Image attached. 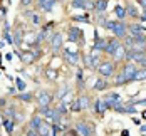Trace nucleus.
I'll use <instances>...</instances> for the list:
<instances>
[{
    "label": "nucleus",
    "mask_w": 146,
    "mask_h": 136,
    "mask_svg": "<svg viewBox=\"0 0 146 136\" xmlns=\"http://www.w3.org/2000/svg\"><path fill=\"white\" fill-rule=\"evenodd\" d=\"M136 66L133 64V62H128L126 66H124V69L121 71V74H123V77H124V81L126 82H129V81H134V77H136Z\"/></svg>",
    "instance_id": "f257e3e1"
},
{
    "label": "nucleus",
    "mask_w": 146,
    "mask_h": 136,
    "mask_svg": "<svg viewBox=\"0 0 146 136\" xmlns=\"http://www.w3.org/2000/svg\"><path fill=\"white\" fill-rule=\"evenodd\" d=\"M98 71H99V74L102 77H109V76H113V72H114V64L113 62H101L98 66Z\"/></svg>",
    "instance_id": "f03ea898"
},
{
    "label": "nucleus",
    "mask_w": 146,
    "mask_h": 136,
    "mask_svg": "<svg viewBox=\"0 0 146 136\" xmlns=\"http://www.w3.org/2000/svg\"><path fill=\"white\" fill-rule=\"evenodd\" d=\"M88 107H89V98L88 96H81V98H77V99L74 101L72 111L74 113H77V111H81V109H88Z\"/></svg>",
    "instance_id": "7ed1b4c3"
},
{
    "label": "nucleus",
    "mask_w": 146,
    "mask_h": 136,
    "mask_svg": "<svg viewBox=\"0 0 146 136\" xmlns=\"http://www.w3.org/2000/svg\"><path fill=\"white\" fill-rule=\"evenodd\" d=\"M126 30H128V25H126L123 20H114L113 32H114L116 37H126Z\"/></svg>",
    "instance_id": "20e7f679"
},
{
    "label": "nucleus",
    "mask_w": 146,
    "mask_h": 136,
    "mask_svg": "<svg viewBox=\"0 0 146 136\" xmlns=\"http://www.w3.org/2000/svg\"><path fill=\"white\" fill-rule=\"evenodd\" d=\"M67 40H71V42H81V45L84 44V39H82V32L77 29V27H71L69 29V35H67Z\"/></svg>",
    "instance_id": "39448f33"
},
{
    "label": "nucleus",
    "mask_w": 146,
    "mask_h": 136,
    "mask_svg": "<svg viewBox=\"0 0 146 136\" xmlns=\"http://www.w3.org/2000/svg\"><path fill=\"white\" fill-rule=\"evenodd\" d=\"M37 101H39V106H40V107H49L50 101H52V96H50V92H47V91H40L39 96H37Z\"/></svg>",
    "instance_id": "423d86ee"
},
{
    "label": "nucleus",
    "mask_w": 146,
    "mask_h": 136,
    "mask_svg": "<svg viewBox=\"0 0 146 136\" xmlns=\"http://www.w3.org/2000/svg\"><path fill=\"white\" fill-rule=\"evenodd\" d=\"M102 101L106 103L108 107H111V106L114 107V106H117L119 103H121V96H119L117 92H111V94H108V96H106V99H102Z\"/></svg>",
    "instance_id": "0eeeda50"
},
{
    "label": "nucleus",
    "mask_w": 146,
    "mask_h": 136,
    "mask_svg": "<svg viewBox=\"0 0 146 136\" xmlns=\"http://www.w3.org/2000/svg\"><path fill=\"white\" fill-rule=\"evenodd\" d=\"M76 131L81 133L82 136H92V126L88 123H77L76 124Z\"/></svg>",
    "instance_id": "6e6552de"
},
{
    "label": "nucleus",
    "mask_w": 146,
    "mask_h": 136,
    "mask_svg": "<svg viewBox=\"0 0 146 136\" xmlns=\"http://www.w3.org/2000/svg\"><path fill=\"white\" fill-rule=\"evenodd\" d=\"M64 57H66V60H67L69 64H77V62H79V54H77V52H72V50H69V49L64 50Z\"/></svg>",
    "instance_id": "1a4fd4ad"
},
{
    "label": "nucleus",
    "mask_w": 146,
    "mask_h": 136,
    "mask_svg": "<svg viewBox=\"0 0 146 136\" xmlns=\"http://www.w3.org/2000/svg\"><path fill=\"white\" fill-rule=\"evenodd\" d=\"M50 45H52L54 50H57V49L62 47V34H60V32H56V34L52 35V39H50Z\"/></svg>",
    "instance_id": "9d476101"
},
{
    "label": "nucleus",
    "mask_w": 146,
    "mask_h": 136,
    "mask_svg": "<svg viewBox=\"0 0 146 136\" xmlns=\"http://www.w3.org/2000/svg\"><path fill=\"white\" fill-rule=\"evenodd\" d=\"M119 44H121V42H119L117 39H113V40H108V44H106V49H104V50H106L108 54H111V56H113V54H114V50L117 49V45H119Z\"/></svg>",
    "instance_id": "9b49d317"
},
{
    "label": "nucleus",
    "mask_w": 146,
    "mask_h": 136,
    "mask_svg": "<svg viewBox=\"0 0 146 136\" xmlns=\"http://www.w3.org/2000/svg\"><path fill=\"white\" fill-rule=\"evenodd\" d=\"M113 57H114L116 60L124 59V57H126V47H124L123 44H119L117 45V49L114 50V54H113Z\"/></svg>",
    "instance_id": "f8f14e48"
},
{
    "label": "nucleus",
    "mask_w": 146,
    "mask_h": 136,
    "mask_svg": "<svg viewBox=\"0 0 146 136\" xmlns=\"http://www.w3.org/2000/svg\"><path fill=\"white\" fill-rule=\"evenodd\" d=\"M128 30H129L131 37H136V35H139V34L145 32V27H141V25H138V24H131V25H128Z\"/></svg>",
    "instance_id": "ddd939ff"
},
{
    "label": "nucleus",
    "mask_w": 146,
    "mask_h": 136,
    "mask_svg": "<svg viewBox=\"0 0 146 136\" xmlns=\"http://www.w3.org/2000/svg\"><path fill=\"white\" fill-rule=\"evenodd\" d=\"M86 62H88V66L89 67H98L99 66V57H98V54H91V56H88L86 57Z\"/></svg>",
    "instance_id": "4468645a"
},
{
    "label": "nucleus",
    "mask_w": 146,
    "mask_h": 136,
    "mask_svg": "<svg viewBox=\"0 0 146 136\" xmlns=\"http://www.w3.org/2000/svg\"><path fill=\"white\" fill-rule=\"evenodd\" d=\"M22 37H24V30L20 29V27H19L17 30H14V45L22 44Z\"/></svg>",
    "instance_id": "2eb2a0df"
},
{
    "label": "nucleus",
    "mask_w": 146,
    "mask_h": 136,
    "mask_svg": "<svg viewBox=\"0 0 146 136\" xmlns=\"http://www.w3.org/2000/svg\"><path fill=\"white\" fill-rule=\"evenodd\" d=\"M56 3H57L56 0H45L44 3H40L39 7H40V9H42L44 12H50V10L54 9V5H56Z\"/></svg>",
    "instance_id": "dca6fc26"
},
{
    "label": "nucleus",
    "mask_w": 146,
    "mask_h": 136,
    "mask_svg": "<svg viewBox=\"0 0 146 136\" xmlns=\"http://www.w3.org/2000/svg\"><path fill=\"white\" fill-rule=\"evenodd\" d=\"M88 3L89 0H72V5L74 9H88Z\"/></svg>",
    "instance_id": "f3484780"
},
{
    "label": "nucleus",
    "mask_w": 146,
    "mask_h": 136,
    "mask_svg": "<svg viewBox=\"0 0 146 136\" xmlns=\"http://www.w3.org/2000/svg\"><path fill=\"white\" fill-rule=\"evenodd\" d=\"M44 121H42V118L37 114V116H34L32 119H30V128H34V129H39V126L42 124Z\"/></svg>",
    "instance_id": "a211bd4d"
},
{
    "label": "nucleus",
    "mask_w": 146,
    "mask_h": 136,
    "mask_svg": "<svg viewBox=\"0 0 146 136\" xmlns=\"http://www.w3.org/2000/svg\"><path fill=\"white\" fill-rule=\"evenodd\" d=\"M94 9H96L98 12H104V10L108 9V0H98V2L94 3Z\"/></svg>",
    "instance_id": "6ab92c4d"
},
{
    "label": "nucleus",
    "mask_w": 146,
    "mask_h": 136,
    "mask_svg": "<svg viewBox=\"0 0 146 136\" xmlns=\"http://www.w3.org/2000/svg\"><path fill=\"white\" fill-rule=\"evenodd\" d=\"M14 121L12 119H5L3 121V128H5V131H7V133H9V135H12V133H14Z\"/></svg>",
    "instance_id": "aec40b11"
},
{
    "label": "nucleus",
    "mask_w": 146,
    "mask_h": 136,
    "mask_svg": "<svg viewBox=\"0 0 146 136\" xmlns=\"http://www.w3.org/2000/svg\"><path fill=\"white\" fill-rule=\"evenodd\" d=\"M106 88H108L106 79H98V81H96V84H94V89H96V91H104Z\"/></svg>",
    "instance_id": "412c9836"
},
{
    "label": "nucleus",
    "mask_w": 146,
    "mask_h": 136,
    "mask_svg": "<svg viewBox=\"0 0 146 136\" xmlns=\"http://www.w3.org/2000/svg\"><path fill=\"white\" fill-rule=\"evenodd\" d=\"M37 133H39V136H49V124H47V123H42V124L39 126Z\"/></svg>",
    "instance_id": "4be33fe9"
},
{
    "label": "nucleus",
    "mask_w": 146,
    "mask_h": 136,
    "mask_svg": "<svg viewBox=\"0 0 146 136\" xmlns=\"http://www.w3.org/2000/svg\"><path fill=\"white\" fill-rule=\"evenodd\" d=\"M126 14L129 15V17H139V14H138V9H136L134 5H131V3L126 7Z\"/></svg>",
    "instance_id": "5701e85b"
},
{
    "label": "nucleus",
    "mask_w": 146,
    "mask_h": 136,
    "mask_svg": "<svg viewBox=\"0 0 146 136\" xmlns=\"http://www.w3.org/2000/svg\"><path fill=\"white\" fill-rule=\"evenodd\" d=\"M106 109H108V106H106V103H104V101H102V99H98V101H96V111H98V113H104V111H106Z\"/></svg>",
    "instance_id": "b1692460"
},
{
    "label": "nucleus",
    "mask_w": 146,
    "mask_h": 136,
    "mask_svg": "<svg viewBox=\"0 0 146 136\" xmlns=\"http://www.w3.org/2000/svg\"><path fill=\"white\" fill-rule=\"evenodd\" d=\"M114 10H116V15H117V19H119V20H123V19L126 17V9H124V7L116 5V9H114Z\"/></svg>",
    "instance_id": "393cba45"
},
{
    "label": "nucleus",
    "mask_w": 146,
    "mask_h": 136,
    "mask_svg": "<svg viewBox=\"0 0 146 136\" xmlns=\"http://www.w3.org/2000/svg\"><path fill=\"white\" fill-rule=\"evenodd\" d=\"M145 79H146V67L138 69V71H136V77H134V81H145Z\"/></svg>",
    "instance_id": "a878e982"
},
{
    "label": "nucleus",
    "mask_w": 146,
    "mask_h": 136,
    "mask_svg": "<svg viewBox=\"0 0 146 136\" xmlns=\"http://www.w3.org/2000/svg\"><path fill=\"white\" fill-rule=\"evenodd\" d=\"M22 56V60L24 62H32L34 60V54H30V52H24V54H20Z\"/></svg>",
    "instance_id": "bb28decb"
},
{
    "label": "nucleus",
    "mask_w": 146,
    "mask_h": 136,
    "mask_svg": "<svg viewBox=\"0 0 146 136\" xmlns=\"http://www.w3.org/2000/svg\"><path fill=\"white\" fill-rule=\"evenodd\" d=\"M74 20H76V22H86V24H89L88 15H76V17H74Z\"/></svg>",
    "instance_id": "cd10ccee"
},
{
    "label": "nucleus",
    "mask_w": 146,
    "mask_h": 136,
    "mask_svg": "<svg viewBox=\"0 0 146 136\" xmlns=\"http://www.w3.org/2000/svg\"><path fill=\"white\" fill-rule=\"evenodd\" d=\"M17 89H20V91L25 89V82H24L22 79H17Z\"/></svg>",
    "instance_id": "c85d7f7f"
},
{
    "label": "nucleus",
    "mask_w": 146,
    "mask_h": 136,
    "mask_svg": "<svg viewBox=\"0 0 146 136\" xmlns=\"http://www.w3.org/2000/svg\"><path fill=\"white\" fill-rule=\"evenodd\" d=\"M19 98H20L22 101H30V99H32V94H30V92H27V94H20Z\"/></svg>",
    "instance_id": "c756f323"
},
{
    "label": "nucleus",
    "mask_w": 146,
    "mask_h": 136,
    "mask_svg": "<svg viewBox=\"0 0 146 136\" xmlns=\"http://www.w3.org/2000/svg\"><path fill=\"white\" fill-rule=\"evenodd\" d=\"M114 109H116V113H126V107L124 106H114Z\"/></svg>",
    "instance_id": "7c9ffc66"
},
{
    "label": "nucleus",
    "mask_w": 146,
    "mask_h": 136,
    "mask_svg": "<svg viewBox=\"0 0 146 136\" xmlns=\"http://www.w3.org/2000/svg\"><path fill=\"white\" fill-rule=\"evenodd\" d=\"M126 113H128V114H134V113H136V107H134V106H128V107H126Z\"/></svg>",
    "instance_id": "2f4dec72"
},
{
    "label": "nucleus",
    "mask_w": 146,
    "mask_h": 136,
    "mask_svg": "<svg viewBox=\"0 0 146 136\" xmlns=\"http://www.w3.org/2000/svg\"><path fill=\"white\" fill-rule=\"evenodd\" d=\"M5 114H7V116H12V114H15V111L9 107V109H5Z\"/></svg>",
    "instance_id": "473e14b6"
},
{
    "label": "nucleus",
    "mask_w": 146,
    "mask_h": 136,
    "mask_svg": "<svg viewBox=\"0 0 146 136\" xmlns=\"http://www.w3.org/2000/svg\"><path fill=\"white\" fill-rule=\"evenodd\" d=\"M32 22H34V24H39V22H40V20H39V15H32Z\"/></svg>",
    "instance_id": "72a5a7b5"
},
{
    "label": "nucleus",
    "mask_w": 146,
    "mask_h": 136,
    "mask_svg": "<svg viewBox=\"0 0 146 136\" xmlns=\"http://www.w3.org/2000/svg\"><path fill=\"white\" fill-rule=\"evenodd\" d=\"M47 76H49V79H54V77H56V72H52V71H47Z\"/></svg>",
    "instance_id": "f704fd0d"
},
{
    "label": "nucleus",
    "mask_w": 146,
    "mask_h": 136,
    "mask_svg": "<svg viewBox=\"0 0 146 136\" xmlns=\"http://www.w3.org/2000/svg\"><path fill=\"white\" fill-rule=\"evenodd\" d=\"M139 64H141L143 67H146V56H145V57H143V59H141V60H139Z\"/></svg>",
    "instance_id": "c9c22d12"
},
{
    "label": "nucleus",
    "mask_w": 146,
    "mask_h": 136,
    "mask_svg": "<svg viewBox=\"0 0 146 136\" xmlns=\"http://www.w3.org/2000/svg\"><path fill=\"white\" fill-rule=\"evenodd\" d=\"M30 2H32V0H22V5H27V7H29Z\"/></svg>",
    "instance_id": "e433bc0d"
},
{
    "label": "nucleus",
    "mask_w": 146,
    "mask_h": 136,
    "mask_svg": "<svg viewBox=\"0 0 146 136\" xmlns=\"http://www.w3.org/2000/svg\"><path fill=\"white\" fill-rule=\"evenodd\" d=\"M139 17H141V20H145V22H146V10H145L141 15H139Z\"/></svg>",
    "instance_id": "4c0bfd02"
},
{
    "label": "nucleus",
    "mask_w": 146,
    "mask_h": 136,
    "mask_svg": "<svg viewBox=\"0 0 146 136\" xmlns=\"http://www.w3.org/2000/svg\"><path fill=\"white\" fill-rule=\"evenodd\" d=\"M123 136H129V131H128V129H124V131H123Z\"/></svg>",
    "instance_id": "58836bf2"
},
{
    "label": "nucleus",
    "mask_w": 146,
    "mask_h": 136,
    "mask_svg": "<svg viewBox=\"0 0 146 136\" xmlns=\"http://www.w3.org/2000/svg\"><path fill=\"white\" fill-rule=\"evenodd\" d=\"M141 131H143V133H146V126H141Z\"/></svg>",
    "instance_id": "ea45409f"
},
{
    "label": "nucleus",
    "mask_w": 146,
    "mask_h": 136,
    "mask_svg": "<svg viewBox=\"0 0 146 136\" xmlns=\"http://www.w3.org/2000/svg\"><path fill=\"white\" fill-rule=\"evenodd\" d=\"M143 118H146V113H143Z\"/></svg>",
    "instance_id": "a19ab883"
},
{
    "label": "nucleus",
    "mask_w": 146,
    "mask_h": 136,
    "mask_svg": "<svg viewBox=\"0 0 146 136\" xmlns=\"http://www.w3.org/2000/svg\"><path fill=\"white\" fill-rule=\"evenodd\" d=\"M66 136H76V135H66Z\"/></svg>",
    "instance_id": "79ce46f5"
},
{
    "label": "nucleus",
    "mask_w": 146,
    "mask_h": 136,
    "mask_svg": "<svg viewBox=\"0 0 146 136\" xmlns=\"http://www.w3.org/2000/svg\"><path fill=\"white\" fill-rule=\"evenodd\" d=\"M0 123H2V118H0Z\"/></svg>",
    "instance_id": "37998d69"
}]
</instances>
